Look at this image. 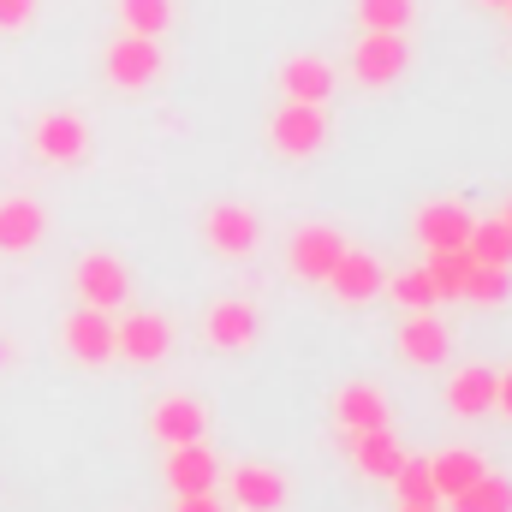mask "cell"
<instances>
[{
  "mask_svg": "<svg viewBox=\"0 0 512 512\" xmlns=\"http://www.w3.org/2000/svg\"><path fill=\"white\" fill-rule=\"evenodd\" d=\"M411 72V42H405V30H364L358 36V48H352V78L364 84V90H387V84H399Z\"/></svg>",
  "mask_w": 512,
  "mask_h": 512,
  "instance_id": "6da1fadb",
  "label": "cell"
},
{
  "mask_svg": "<svg viewBox=\"0 0 512 512\" xmlns=\"http://www.w3.org/2000/svg\"><path fill=\"white\" fill-rule=\"evenodd\" d=\"M173 352V322L155 316V310H126L114 322V358L126 364H161Z\"/></svg>",
  "mask_w": 512,
  "mask_h": 512,
  "instance_id": "7a4b0ae2",
  "label": "cell"
},
{
  "mask_svg": "<svg viewBox=\"0 0 512 512\" xmlns=\"http://www.w3.org/2000/svg\"><path fill=\"white\" fill-rule=\"evenodd\" d=\"M268 143H274L286 161H304V155H316V149L328 143V114H322L316 102H286V108L274 114V126H268Z\"/></svg>",
  "mask_w": 512,
  "mask_h": 512,
  "instance_id": "3957f363",
  "label": "cell"
},
{
  "mask_svg": "<svg viewBox=\"0 0 512 512\" xmlns=\"http://www.w3.org/2000/svg\"><path fill=\"white\" fill-rule=\"evenodd\" d=\"M102 72H108V84H120V90L155 84V78H161V42H155V36H114L108 54H102Z\"/></svg>",
  "mask_w": 512,
  "mask_h": 512,
  "instance_id": "277c9868",
  "label": "cell"
},
{
  "mask_svg": "<svg viewBox=\"0 0 512 512\" xmlns=\"http://www.w3.org/2000/svg\"><path fill=\"white\" fill-rule=\"evenodd\" d=\"M78 298L90 304V310H120L131 298V274H126V262L120 256H108V251H90V256H78Z\"/></svg>",
  "mask_w": 512,
  "mask_h": 512,
  "instance_id": "5b68a950",
  "label": "cell"
},
{
  "mask_svg": "<svg viewBox=\"0 0 512 512\" xmlns=\"http://www.w3.org/2000/svg\"><path fill=\"white\" fill-rule=\"evenodd\" d=\"M60 340H66V352L78 358V364H114V316L108 310H90V304H78L72 316H66V328H60Z\"/></svg>",
  "mask_w": 512,
  "mask_h": 512,
  "instance_id": "8992f818",
  "label": "cell"
},
{
  "mask_svg": "<svg viewBox=\"0 0 512 512\" xmlns=\"http://www.w3.org/2000/svg\"><path fill=\"white\" fill-rule=\"evenodd\" d=\"M203 239L221 256H251L262 245V221H256V209H245V203H215L203 215Z\"/></svg>",
  "mask_w": 512,
  "mask_h": 512,
  "instance_id": "52a82bcc",
  "label": "cell"
},
{
  "mask_svg": "<svg viewBox=\"0 0 512 512\" xmlns=\"http://www.w3.org/2000/svg\"><path fill=\"white\" fill-rule=\"evenodd\" d=\"M382 280H387V268L376 262V256L358 251V245H346V251H340V262L328 268V280H322V286H328L340 304H370V298L382 292Z\"/></svg>",
  "mask_w": 512,
  "mask_h": 512,
  "instance_id": "ba28073f",
  "label": "cell"
},
{
  "mask_svg": "<svg viewBox=\"0 0 512 512\" xmlns=\"http://www.w3.org/2000/svg\"><path fill=\"white\" fill-rule=\"evenodd\" d=\"M447 352H453V334H447V322H441V316L411 310V316L399 322V358H405V364L435 370V364H447Z\"/></svg>",
  "mask_w": 512,
  "mask_h": 512,
  "instance_id": "9c48e42d",
  "label": "cell"
},
{
  "mask_svg": "<svg viewBox=\"0 0 512 512\" xmlns=\"http://www.w3.org/2000/svg\"><path fill=\"white\" fill-rule=\"evenodd\" d=\"M149 435H155L161 447L203 441V435H209V411H203L191 393H167V399H155V411H149Z\"/></svg>",
  "mask_w": 512,
  "mask_h": 512,
  "instance_id": "30bf717a",
  "label": "cell"
},
{
  "mask_svg": "<svg viewBox=\"0 0 512 512\" xmlns=\"http://www.w3.org/2000/svg\"><path fill=\"white\" fill-rule=\"evenodd\" d=\"M256 334H262V316H256V304H245V298H221L203 316V340L221 346V352H245V346H256Z\"/></svg>",
  "mask_w": 512,
  "mask_h": 512,
  "instance_id": "8fae6325",
  "label": "cell"
},
{
  "mask_svg": "<svg viewBox=\"0 0 512 512\" xmlns=\"http://www.w3.org/2000/svg\"><path fill=\"white\" fill-rule=\"evenodd\" d=\"M221 483V459H215V447H203V441H179L173 453H167V489L173 495H209Z\"/></svg>",
  "mask_w": 512,
  "mask_h": 512,
  "instance_id": "7c38bea8",
  "label": "cell"
},
{
  "mask_svg": "<svg viewBox=\"0 0 512 512\" xmlns=\"http://www.w3.org/2000/svg\"><path fill=\"white\" fill-rule=\"evenodd\" d=\"M340 251H346V239L334 227H298L292 245H286V268L298 280H328V268L340 262Z\"/></svg>",
  "mask_w": 512,
  "mask_h": 512,
  "instance_id": "4fadbf2b",
  "label": "cell"
},
{
  "mask_svg": "<svg viewBox=\"0 0 512 512\" xmlns=\"http://www.w3.org/2000/svg\"><path fill=\"white\" fill-rule=\"evenodd\" d=\"M471 221L477 215L465 203H423L417 209V239H423V251H465Z\"/></svg>",
  "mask_w": 512,
  "mask_h": 512,
  "instance_id": "5bb4252c",
  "label": "cell"
},
{
  "mask_svg": "<svg viewBox=\"0 0 512 512\" xmlns=\"http://www.w3.org/2000/svg\"><path fill=\"white\" fill-rule=\"evenodd\" d=\"M42 233H48V215H42L36 197H0V251L6 256L36 251Z\"/></svg>",
  "mask_w": 512,
  "mask_h": 512,
  "instance_id": "9a60e30c",
  "label": "cell"
},
{
  "mask_svg": "<svg viewBox=\"0 0 512 512\" xmlns=\"http://www.w3.org/2000/svg\"><path fill=\"white\" fill-rule=\"evenodd\" d=\"M227 489H233V507L239 512H280L286 507V477L274 465H239L227 477Z\"/></svg>",
  "mask_w": 512,
  "mask_h": 512,
  "instance_id": "2e32d148",
  "label": "cell"
},
{
  "mask_svg": "<svg viewBox=\"0 0 512 512\" xmlns=\"http://www.w3.org/2000/svg\"><path fill=\"white\" fill-rule=\"evenodd\" d=\"M84 149H90V126H84L78 114H48V120L36 126V155L54 161V167L84 161Z\"/></svg>",
  "mask_w": 512,
  "mask_h": 512,
  "instance_id": "e0dca14e",
  "label": "cell"
},
{
  "mask_svg": "<svg viewBox=\"0 0 512 512\" xmlns=\"http://www.w3.org/2000/svg\"><path fill=\"white\" fill-rule=\"evenodd\" d=\"M495 382H501V376H495L489 364H465V370L447 382V411H453V417H489V411H495Z\"/></svg>",
  "mask_w": 512,
  "mask_h": 512,
  "instance_id": "ac0fdd59",
  "label": "cell"
},
{
  "mask_svg": "<svg viewBox=\"0 0 512 512\" xmlns=\"http://www.w3.org/2000/svg\"><path fill=\"white\" fill-rule=\"evenodd\" d=\"M334 417H340V429H346V435L387 429V393H382V387H370V382L340 387V399H334Z\"/></svg>",
  "mask_w": 512,
  "mask_h": 512,
  "instance_id": "d6986e66",
  "label": "cell"
},
{
  "mask_svg": "<svg viewBox=\"0 0 512 512\" xmlns=\"http://www.w3.org/2000/svg\"><path fill=\"white\" fill-rule=\"evenodd\" d=\"M346 453H352V465H358L364 477H376V483H387V477L405 465V447H399L393 429H364V435H352Z\"/></svg>",
  "mask_w": 512,
  "mask_h": 512,
  "instance_id": "ffe728a7",
  "label": "cell"
},
{
  "mask_svg": "<svg viewBox=\"0 0 512 512\" xmlns=\"http://www.w3.org/2000/svg\"><path fill=\"white\" fill-rule=\"evenodd\" d=\"M280 84H286V102H328V90H334V66L328 60H316V54H292L286 66H280Z\"/></svg>",
  "mask_w": 512,
  "mask_h": 512,
  "instance_id": "44dd1931",
  "label": "cell"
},
{
  "mask_svg": "<svg viewBox=\"0 0 512 512\" xmlns=\"http://www.w3.org/2000/svg\"><path fill=\"white\" fill-rule=\"evenodd\" d=\"M483 471H489V465H483V453H471V447H447V453L429 459V483H435L441 501H453L459 489H471Z\"/></svg>",
  "mask_w": 512,
  "mask_h": 512,
  "instance_id": "7402d4cb",
  "label": "cell"
},
{
  "mask_svg": "<svg viewBox=\"0 0 512 512\" xmlns=\"http://www.w3.org/2000/svg\"><path fill=\"white\" fill-rule=\"evenodd\" d=\"M447 507L453 512H512V483L501 471H483V477H477L471 489H459Z\"/></svg>",
  "mask_w": 512,
  "mask_h": 512,
  "instance_id": "603a6c76",
  "label": "cell"
},
{
  "mask_svg": "<svg viewBox=\"0 0 512 512\" xmlns=\"http://www.w3.org/2000/svg\"><path fill=\"white\" fill-rule=\"evenodd\" d=\"M387 483H393L399 507H441V495H435V483H429V459H411V453H405V465H399Z\"/></svg>",
  "mask_w": 512,
  "mask_h": 512,
  "instance_id": "cb8c5ba5",
  "label": "cell"
},
{
  "mask_svg": "<svg viewBox=\"0 0 512 512\" xmlns=\"http://www.w3.org/2000/svg\"><path fill=\"white\" fill-rule=\"evenodd\" d=\"M465 251H471V262L512 268V233L501 227V215H495V221H471V239H465Z\"/></svg>",
  "mask_w": 512,
  "mask_h": 512,
  "instance_id": "d4e9b609",
  "label": "cell"
},
{
  "mask_svg": "<svg viewBox=\"0 0 512 512\" xmlns=\"http://www.w3.org/2000/svg\"><path fill=\"white\" fill-rule=\"evenodd\" d=\"M423 274H429L435 298H459L465 292V274H471V251H429L423 256Z\"/></svg>",
  "mask_w": 512,
  "mask_h": 512,
  "instance_id": "484cf974",
  "label": "cell"
},
{
  "mask_svg": "<svg viewBox=\"0 0 512 512\" xmlns=\"http://www.w3.org/2000/svg\"><path fill=\"white\" fill-rule=\"evenodd\" d=\"M459 298H471V304H483V310L507 304V298H512V268H489V262H471V274H465V292H459Z\"/></svg>",
  "mask_w": 512,
  "mask_h": 512,
  "instance_id": "4316f807",
  "label": "cell"
},
{
  "mask_svg": "<svg viewBox=\"0 0 512 512\" xmlns=\"http://www.w3.org/2000/svg\"><path fill=\"white\" fill-rule=\"evenodd\" d=\"M120 24L126 36H161L173 24V0H120Z\"/></svg>",
  "mask_w": 512,
  "mask_h": 512,
  "instance_id": "83f0119b",
  "label": "cell"
},
{
  "mask_svg": "<svg viewBox=\"0 0 512 512\" xmlns=\"http://www.w3.org/2000/svg\"><path fill=\"white\" fill-rule=\"evenodd\" d=\"M417 0H358V24L364 30H411Z\"/></svg>",
  "mask_w": 512,
  "mask_h": 512,
  "instance_id": "f1b7e54d",
  "label": "cell"
},
{
  "mask_svg": "<svg viewBox=\"0 0 512 512\" xmlns=\"http://www.w3.org/2000/svg\"><path fill=\"white\" fill-rule=\"evenodd\" d=\"M382 292H393V304H405V310H435V304H441L423 268H405V274H393V280H382Z\"/></svg>",
  "mask_w": 512,
  "mask_h": 512,
  "instance_id": "f546056e",
  "label": "cell"
},
{
  "mask_svg": "<svg viewBox=\"0 0 512 512\" xmlns=\"http://www.w3.org/2000/svg\"><path fill=\"white\" fill-rule=\"evenodd\" d=\"M36 18V0H0V30H24Z\"/></svg>",
  "mask_w": 512,
  "mask_h": 512,
  "instance_id": "4dcf8cb0",
  "label": "cell"
},
{
  "mask_svg": "<svg viewBox=\"0 0 512 512\" xmlns=\"http://www.w3.org/2000/svg\"><path fill=\"white\" fill-rule=\"evenodd\" d=\"M173 512H227L221 507V501H215V489H209V495H179V507Z\"/></svg>",
  "mask_w": 512,
  "mask_h": 512,
  "instance_id": "1f68e13d",
  "label": "cell"
},
{
  "mask_svg": "<svg viewBox=\"0 0 512 512\" xmlns=\"http://www.w3.org/2000/svg\"><path fill=\"white\" fill-rule=\"evenodd\" d=\"M495 411L512 417V370H501V382H495Z\"/></svg>",
  "mask_w": 512,
  "mask_h": 512,
  "instance_id": "d6a6232c",
  "label": "cell"
},
{
  "mask_svg": "<svg viewBox=\"0 0 512 512\" xmlns=\"http://www.w3.org/2000/svg\"><path fill=\"white\" fill-rule=\"evenodd\" d=\"M501 227H507V233H512V203H507V209H501Z\"/></svg>",
  "mask_w": 512,
  "mask_h": 512,
  "instance_id": "836d02e7",
  "label": "cell"
},
{
  "mask_svg": "<svg viewBox=\"0 0 512 512\" xmlns=\"http://www.w3.org/2000/svg\"><path fill=\"white\" fill-rule=\"evenodd\" d=\"M399 512H441V507H399Z\"/></svg>",
  "mask_w": 512,
  "mask_h": 512,
  "instance_id": "e575fe53",
  "label": "cell"
},
{
  "mask_svg": "<svg viewBox=\"0 0 512 512\" xmlns=\"http://www.w3.org/2000/svg\"><path fill=\"white\" fill-rule=\"evenodd\" d=\"M483 6H501V12H507V0H483Z\"/></svg>",
  "mask_w": 512,
  "mask_h": 512,
  "instance_id": "d590c367",
  "label": "cell"
},
{
  "mask_svg": "<svg viewBox=\"0 0 512 512\" xmlns=\"http://www.w3.org/2000/svg\"><path fill=\"white\" fill-rule=\"evenodd\" d=\"M507 12H512V0H507Z\"/></svg>",
  "mask_w": 512,
  "mask_h": 512,
  "instance_id": "8d00e7d4",
  "label": "cell"
}]
</instances>
